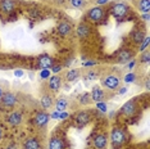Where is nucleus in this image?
Instances as JSON below:
<instances>
[{
  "label": "nucleus",
  "mask_w": 150,
  "mask_h": 149,
  "mask_svg": "<svg viewBox=\"0 0 150 149\" xmlns=\"http://www.w3.org/2000/svg\"><path fill=\"white\" fill-rule=\"evenodd\" d=\"M53 104H54V101H53L52 96L47 95V94L42 95V98H41V106H42L44 109H49V108H52Z\"/></svg>",
  "instance_id": "obj_20"
},
{
  "label": "nucleus",
  "mask_w": 150,
  "mask_h": 149,
  "mask_svg": "<svg viewBox=\"0 0 150 149\" xmlns=\"http://www.w3.org/2000/svg\"><path fill=\"white\" fill-rule=\"evenodd\" d=\"M69 3L73 8H82L85 5V0H69Z\"/></svg>",
  "instance_id": "obj_26"
},
{
  "label": "nucleus",
  "mask_w": 150,
  "mask_h": 149,
  "mask_svg": "<svg viewBox=\"0 0 150 149\" xmlns=\"http://www.w3.org/2000/svg\"><path fill=\"white\" fill-rule=\"evenodd\" d=\"M0 139H1V128H0Z\"/></svg>",
  "instance_id": "obj_44"
},
{
  "label": "nucleus",
  "mask_w": 150,
  "mask_h": 149,
  "mask_svg": "<svg viewBox=\"0 0 150 149\" xmlns=\"http://www.w3.org/2000/svg\"><path fill=\"white\" fill-rule=\"evenodd\" d=\"M68 117V113L67 112H59V120H66V118Z\"/></svg>",
  "instance_id": "obj_34"
},
{
  "label": "nucleus",
  "mask_w": 150,
  "mask_h": 149,
  "mask_svg": "<svg viewBox=\"0 0 150 149\" xmlns=\"http://www.w3.org/2000/svg\"><path fill=\"white\" fill-rule=\"evenodd\" d=\"M90 32H91L90 27H88L87 25H85V23H81V25L77 27V36L80 37V39H83V37L88 36Z\"/></svg>",
  "instance_id": "obj_16"
},
{
  "label": "nucleus",
  "mask_w": 150,
  "mask_h": 149,
  "mask_svg": "<svg viewBox=\"0 0 150 149\" xmlns=\"http://www.w3.org/2000/svg\"><path fill=\"white\" fill-rule=\"evenodd\" d=\"M37 64H39V67L41 70H50L54 66V62L49 54H41L39 57V59H37Z\"/></svg>",
  "instance_id": "obj_5"
},
{
  "label": "nucleus",
  "mask_w": 150,
  "mask_h": 149,
  "mask_svg": "<svg viewBox=\"0 0 150 149\" xmlns=\"http://www.w3.org/2000/svg\"><path fill=\"white\" fill-rule=\"evenodd\" d=\"M1 103H3V106H5V107H14L16 103H17V98H16L14 94H12V93L3 94Z\"/></svg>",
  "instance_id": "obj_8"
},
{
  "label": "nucleus",
  "mask_w": 150,
  "mask_h": 149,
  "mask_svg": "<svg viewBox=\"0 0 150 149\" xmlns=\"http://www.w3.org/2000/svg\"><path fill=\"white\" fill-rule=\"evenodd\" d=\"M126 91H127V87H122V89H119V94H125Z\"/></svg>",
  "instance_id": "obj_40"
},
{
  "label": "nucleus",
  "mask_w": 150,
  "mask_h": 149,
  "mask_svg": "<svg viewBox=\"0 0 150 149\" xmlns=\"http://www.w3.org/2000/svg\"><path fill=\"white\" fill-rule=\"evenodd\" d=\"M88 96H90L88 94H83L82 98H81V103H82V104H86L87 101H88Z\"/></svg>",
  "instance_id": "obj_33"
},
{
  "label": "nucleus",
  "mask_w": 150,
  "mask_h": 149,
  "mask_svg": "<svg viewBox=\"0 0 150 149\" xmlns=\"http://www.w3.org/2000/svg\"><path fill=\"white\" fill-rule=\"evenodd\" d=\"M80 74H81V70L74 68V70L68 71V72L66 73V79H67V81H74L76 79L80 77Z\"/></svg>",
  "instance_id": "obj_21"
},
{
  "label": "nucleus",
  "mask_w": 150,
  "mask_h": 149,
  "mask_svg": "<svg viewBox=\"0 0 150 149\" xmlns=\"http://www.w3.org/2000/svg\"><path fill=\"white\" fill-rule=\"evenodd\" d=\"M76 122L80 125V126H85L90 122V113L86 111H82V112H78L77 116H76Z\"/></svg>",
  "instance_id": "obj_11"
},
{
  "label": "nucleus",
  "mask_w": 150,
  "mask_h": 149,
  "mask_svg": "<svg viewBox=\"0 0 150 149\" xmlns=\"http://www.w3.org/2000/svg\"><path fill=\"white\" fill-rule=\"evenodd\" d=\"M135 64H136V62H135V60H132V62H129V64H128V70H132V68H134V67H135Z\"/></svg>",
  "instance_id": "obj_38"
},
{
  "label": "nucleus",
  "mask_w": 150,
  "mask_h": 149,
  "mask_svg": "<svg viewBox=\"0 0 150 149\" xmlns=\"http://www.w3.org/2000/svg\"><path fill=\"white\" fill-rule=\"evenodd\" d=\"M149 41H150V40H149V36H145V37H144V40H142V41L140 43V44H141V45H140V52H145V50L148 49Z\"/></svg>",
  "instance_id": "obj_25"
},
{
  "label": "nucleus",
  "mask_w": 150,
  "mask_h": 149,
  "mask_svg": "<svg viewBox=\"0 0 150 149\" xmlns=\"http://www.w3.org/2000/svg\"><path fill=\"white\" fill-rule=\"evenodd\" d=\"M108 1H109V0H96V4H99V6H100V5L107 4Z\"/></svg>",
  "instance_id": "obj_37"
},
{
  "label": "nucleus",
  "mask_w": 150,
  "mask_h": 149,
  "mask_svg": "<svg viewBox=\"0 0 150 149\" xmlns=\"http://www.w3.org/2000/svg\"><path fill=\"white\" fill-rule=\"evenodd\" d=\"M41 148V144H40V141L37 140V139H27L25 141V144H23V149H40Z\"/></svg>",
  "instance_id": "obj_14"
},
{
  "label": "nucleus",
  "mask_w": 150,
  "mask_h": 149,
  "mask_svg": "<svg viewBox=\"0 0 150 149\" xmlns=\"http://www.w3.org/2000/svg\"><path fill=\"white\" fill-rule=\"evenodd\" d=\"M132 57H134V53H132V50H129V49H123L118 53V60L122 63L129 60Z\"/></svg>",
  "instance_id": "obj_15"
},
{
  "label": "nucleus",
  "mask_w": 150,
  "mask_h": 149,
  "mask_svg": "<svg viewBox=\"0 0 150 149\" xmlns=\"http://www.w3.org/2000/svg\"><path fill=\"white\" fill-rule=\"evenodd\" d=\"M149 59H150V53L148 52V50H145V52L142 53V55L140 57V62L148 64V63H149Z\"/></svg>",
  "instance_id": "obj_27"
},
{
  "label": "nucleus",
  "mask_w": 150,
  "mask_h": 149,
  "mask_svg": "<svg viewBox=\"0 0 150 149\" xmlns=\"http://www.w3.org/2000/svg\"><path fill=\"white\" fill-rule=\"evenodd\" d=\"M110 139H112L113 145L119 147V145H122L125 143L126 134H125L123 130H121V128H113V131H112V134H110Z\"/></svg>",
  "instance_id": "obj_2"
},
{
  "label": "nucleus",
  "mask_w": 150,
  "mask_h": 149,
  "mask_svg": "<svg viewBox=\"0 0 150 149\" xmlns=\"http://www.w3.org/2000/svg\"><path fill=\"white\" fill-rule=\"evenodd\" d=\"M86 79L90 80V81L95 80V79H96V73H95V72H88V73L86 74Z\"/></svg>",
  "instance_id": "obj_31"
},
{
  "label": "nucleus",
  "mask_w": 150,
  "mask_h": 149,
  "mask_svg": "<svg viewBox=\"0 0 150 149\" xmlns=\"http://www.w3.org/2000/svg\"><path fill=\"white\" fill-rule=\"evenodd\" d=\"M50 73H52V71L50 70H41V72H40V77H41V79H49Z\"/></svg>",
  "instance_id": "obj_29"
},
{
  "label": "nucleus",
  "mask_w": 150,
  "mask_h": 149,
  "mask_svg": "<svg viewBox=\"0 0 150 149\" xmlns=\"http://www.w3.org/2000/svg\"><path fill=\"white\" fill-rule=\"evenodd\" d=\"M60 85H62V79L58 74H54L49 79V89L53 91H57L60 89Z\"/></svg>",
  "instance_id": "obj_12"
},
{
  "label": "nucleus",
  "mask_w": 150,
  "mask_h": 149,
  "mask_svg": "<svg viewBox=\"0 0 150 149\" xmlns=\"http://www.w3.org/2000/svg\"><path fill=\"white\" fill-rule=\"evenodd\" d=\"M104 14H105V12L101 6H94V8H91L87 12V17L94 22H100L104 18Z\"/></svg>",
  "instance_id": "obj_3"
},
{
  "label": "nucleus",
  "mask_w": 150,
  "mask_h": 149,
  "mask_svg": "<svg viewBox=\"0 0 150 149\" xmlns=\"http://www.w3.org/2000/svg\"><path fill=\"white\" fill-rule=\"evenodd\" d=\"M0 9L4 13H11L14 11V1L13 0H1L0 1Z\"/></svg>",
  "instance_id": "obj_13"
},
{
  "label": "nucleus",
  "mask_w": 150,
  "mask_h": 149,
  "mask_svg": "<svg viewBox=\"0 0 150 149\" xmlns=\"http://www.w3.org/2000/svg\"><path fill=\"white\" fill-rule=\"evenodd\" d=\"M6 149H16V145H14V144H9Z\"/></svg>",
  "instance_id": "obj_41"
},
{
  "label": "nucleus",
  "mask_w": 150,
  "mask_h": 149,
  "mask_svg": "<svg viewBox=\"0 0 150 149\" xmlns=\"http://www.w3.org/2000/svg\"><path fill=\"white\" fill-rule=\"evenodd\" d=\"M145 87H146V89H149V80L146 81V85H145Z\"/></svg>",
  "instance_id": "obj_42"
},
{
  "label": "nucleus",
  "mask_w": 150,
  "mask_h": 149,
  "mask_svg": "<svg viewBox=\"0 0 150 149\" xmlns=\"http://www.w3.org/2000/svg\"><path fill=\"white\" fill-rule=\"evenodd\" d=\"M139 9L142 13H149V11H150V0H139Z\"/></svg>",
  "instance_id": "obj_23"
},
{
  "label": "nucleus",
  "mask_w": 150,
  "mask_h": 149,
  "mask_svg": "<svg viewBox=\"0 0 150 149\" xmlns=\"http://www.w3.org/2000/svg\"><path fill=\"white\" fill-rule=\"evenodd\" d=\"M127 12H128V6L126 5L123 1L115 3L113 5V8H112V14H113V17H115L117 19L123 18V17L127 14Z\"/></svg>",
  "instance_id": "obj_1"
},
{
  "label": "nucleus",
  "mask_w": 150,
  "mask_h": 149,
  "mask_svg": "<svg viewBox=\"0 0 150 149\" xmlns=\"http://www.w3.org/2000/svg\"><path fill=\"white\" fill-rule=\"evenodd\" d=\"M71 31H72V27H71V25L67 22H62V23H59V26H58V32H59L62 36L69 35Z\"/></svg>",
  "instance_id": "obj_17"
},
{
  "label": "nucleus",
  "mask_w": 150,
  "mask_h": 149,
  "mask_svg": "<svg viewBox=\"0 0 150 149\" xmlns=\"http://www.w3.org/2000/svg\"><path fill=\"white\" fill-rule=\"evenodd\" d=\"M49 118H50V116L47 113H45V112H39V113H36V116H35L36 126H39V127L46 126V123L49 122Z\"/></svg>",
  "instance_id": "obj_7"
},
{
  "label": "nucleus",
  "mask_w": 150,
  "mask_h": 149,
  "mask_svg": "<svg viewBox=\"0 0 150 149\" xmlns=\"http://www.w3.org/2000/svg\"><path fill=\"white\" fill-rule=\"evenodd\" d=\"M67 106H68V101H67V99H64V98L58 99L57 103H55V108H57L58 112H64L66 111V108H67Z\"/></svg>",
  "instance_id": "obj_22"
},
{
  "label": "nucleus",
  "mask_w": 150,
  "mask_h": 149,
  "mask_svg": "<svg viewBox=\"0 0 150 149\" xmlns=\"http://www.w3.org/2000/svg\"><path fill=\"white\" fill-rule=\"evenodd\" d=\"M60 71H62V66H53L52 67L53 73H58V72H60Z\"/></svg>",
  "instance_id": "obj_32"
},
{
  "label": "nucleus",
  "mask_w": 150,
  "mask_h": 149,
  "mask_svg": "<svg viewBox=\"0 0 150 149\" xmlns=\"http://www.w3.org/2000/svg\"><path fill=\"white\" fill-rule=\"evenodd\" d=\"M95 64L96 63H95L94 60H87V62L83 63V67H93V66H95Z\"/></svg>",
  "instance_id": "obj_35"
},
{
  "label": "nucleus",
  "mask_w": 150,
  "mask_h": 149,
  "mask_svg": "<svg viewBox=\"0 0 150 149\" xmlns=\"http://www.w3.org/2000/svg\"><path fill=\"white\" fill-rule=\"evenodd\" d=\"M1 95H3V91H1V89H0V98H1Z\"/></svg>",
  "instance_id": "obj_43"
},
{
  "label": "nucleus",
  "mask_w": 150,
  "mask_h": 149,
  "mask_svg": "<svg viewBox=\"0 0 150 149\" xmlns=\"http://www.w3.org/2000/svg\"><path fill=\"white\" fill-rule=\"evenodd\" d=\"M49 149H64V143L59 138H52L49 141Z\"/></svg>",
  "instance_id": "obj_18"
},
{
  "label": "nucleus",
  "mask_w": 150,
  "mask_h": 149,
  "mask_svg": "<svg viewBox=\"0 0 150 149\" xmlns=\"http://www.w3.org/2000/svg\"><path fill=\"white\" fill-rule=\"evenodd\" d=\"M50 116H52V118H58V117H59V112H54V113H52V114H50Z\"/></svg>",
  "instance_id": "obj_39"
},
{
  "label": "nucleus",
  "mask_w": 150,
  "mask_h": 149,
  "mask_svg": "<svg viewBox=\"0 0 150 149\" xmlns=\"http://www.w3.org/2000/svg\"><path fill=\"white\" fill-rule=\"evenodd\" d=\"M121 112L125 114L126 117H132L134 116L135 112H136V101H135V99L128 100L127 103L121 108Z\"/></svg>",
  "instance_id": "obj_6"
},
{
  "label": "nucleus",
  "mask_w": 150,
  "mask_h": 149,
  "mask_svg": "<svg viewBox=\"0 0 150 149\" xmlns=\"http://www.w3.org/2000/svg\"><path fill=\"white\" fill-rule=\"evenodd\" d=\"M22 120H23L22 113H21V112H18V111H16V112H13V113L9 114L8 123L12 125V126H18V125H21Z\"/></svg>",
  "instance_id": "obj_10"
},
{
  "label": "nucleus",
  "mask_w": 150,
  "mask_h": 149,
  "mask_svg": "<svg viewBox=\"0 0 150 149\" xmlns=\"http://www.w3.org/2000/svg\"><path fill=\"white\" fill-rule=\"evenodd\" d=\"M103 86L109 90H115L119 87V79L114 74H108L103 80Z\"/></svg>",
  "instance_id": "obj_4"
},
{
  "label": "nucleus",
  "mask_w": 150,
  "mask_h": 149,
  "mask_svg": "<svg viewBox=\"0 0 150 149\" xmlns=\"http://www.w3.org/2000/svg\"><path fill=\"white\" fill-rule=\"evenodd\" d=\"M95 149H105L108 144V140H107V136L103 134H99L94 138V141H93Z\"/></svg>",
  "instance_id": "obj_9"
},
{
  "label": "nucleus",
  "mask_w": 150,
  "mask_h": 149,
  "mask_svg": "<svg viewBox=\"0 0 150 149\" xmlns=\"http://www.w3.org/2000/svg\"><path fill=\"white\" fill-rule=\"evenodd\" d=\"M96 107L99 111L101 112H107V104L104 103V101H96Z\"/></svg>",
  "instance_id": "obj_30"
},
{
  "label": "nucleus",
  "mask_w": 150,
  "mask_h": 149,
  "mask_svg": "<svg viewBox=\"0 0 150 149\" xmlns=\"http://www.w3.org/2000/svg\"><path fill=\"white\" fill-rule=\"evenodd\" d=\"M144 37H145V33L142 31H135L134 35H132V40H134V43L140 44L142 40H144Z\"/></svg>",
  "instance_id": "obj_24"
},
{
  "label": "nucleus",
  "mask_w": 150,
  "mask_h": 149,
  "mask_svg": "<svg viewBox=\"0 0 150 149\" xmlns=\"http://www.w3.org/2000/svg\"><path fill=\"white\" fill-rule=\"evenodd\" d=\"M14 74H16L17 77H22L23 76V71L22 70H17L16 72H14Z\"/></svg>",
  "instance_id": "obj_36"
},
{
  "label": "nucleus",
  "mask_w": 150,
  "mask_h": 149,
  "mask_svg": "<svg viewBox=\"0 0 150 149\" xmlns=\"http://www.w3.org/2000/svg\"><path fill=\"white\" fill-rule=\"evenodd\" d=\"M136 79V76H135V73L134 72H131V73H128V74H126L125 76V82H134Z\"/></svg>",
  "instance_id": "obj_28"
},
{
  "label": "nucleus",
  "mask_w": 150,
  "mask_h": 149,
  "mask_svg": "<svg viewBox=\"0 0 150 149\" xmlns=\"http://www.w3.org/2000/svg\"><path fill=\"white\" fill-rule=\"evenodd\" d=\"M91 99L95 100V101H101V99H103V96H104V93H103V90L100 89L99 86H95L93 91H91Z\"/></svg>",
  "instance_id": "obj_19"
}]
</instances>
